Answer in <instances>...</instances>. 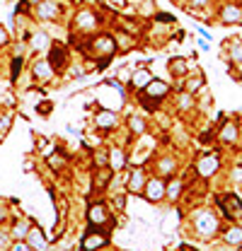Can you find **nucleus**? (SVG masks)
I'll return each mask as SVG.
<instances>
[{"label": "nucleus", "mask_w": 242, "mask_h": 251, "mask_svg": "<svg viewBox=\"0 0 242 251\" xmlns=\"http://www.w3.org/2000/svg\"><path fill=\"white\" fill-rule=\"evenodd\" d=\"M218 203H221V208L225 210V215H228V217H233V220H238V217H240L242 220V200L238 198V196H223Z\"/></svg>", "instance_id": "1"}, {"label": "nucleus", "mask_w": 242, "mask_h": 251, "mask_svg": "<svg viewBox=\"0 0 242 251\" xmlns=\"http://www.w3.org/2000/svg\"><path fill=\"white\" fill-rule=\"evenodd\" d=\"M92 46H95L97 56H112V54L117 51V41H114L109 34H102V36H97V39L92 41Z\"/></svg>", "instance_id": "2"}, {"label": "nucleus", "mask_w": 242, "mask_h": 251, "mask_svg": "<svg viewBox=\"0 0 242 251\" xmlns=\"http://www.w3.org/2000/svg\"><path fill=\"white\" fill-rule=\"evenodd\" d=\"M107 244V234L104 232H87L82 239V251H97Z\"/></svg>", "instance_id": "3"}, {"label": "nucleus", "mask_w": 242, "mask_h": 251, "mask_svg": "<svg viewBox=\"0 0 242 251\" xmlns=\"http://www.w3.org/2000/svg\"><path fill=\"white\" fill-rule=\"evenodd\" d=\"M49 49H51V51H49V63H51V68H54V70H60V68L65 65V58H68L65 46H60V44H51Z\"/></svg>", "instance_id": "4"}, {"label": "nucleus", "mask_w": 242, "mask_h": 251, "mask_svg": "<svg viewBox=\"0 0 242 251\" xmlns=\"http://www.w3.org/2000/svg\"><path fill=\"white\" fill-rule=\"evenodd\" d=\"M216 227H218V222H216V217H213L211 213H201V215L196 217V230H199L201 234H213Z\"/></svg>", "instance_id": "5"}, {"label": "nucleus", "mask_w": 242, "mask_h": 251, "mask_svg": "<svg viewBox=\"0 0 242 251\" xmlns=\"http://www.w3.org/2000/svg\"><path fill=\"white\" fill-rule=\"evenodd\" d=\"M87 217H90V222H92V225H107L109 215H107V208H104V203H95V205H90V210H87Z\"/></svg>", "instance_id": "6"}, {"label": "nucleus", "mask_w": 242, "mask_h": 251, "mask_svg": "<svg viewBox=\"0 0 242 251\" xmlns=\"http://www.w3.org/2000/svg\"><path fill=\"white\" fill-rule=\"evenodd\" d=\"M75 27L82 29V32H90V29L97 27V17H95L90 10H82V12H78V17H75Z\"/></svg>", "instance_id": "7"}, {"label": "nucleus", "mask_w": 242, "mask_h": 251, "mask_svg": "<svg viewBox=\"0 0 242 251\" xmlns=\"http://www.w3.org/2000/svg\"><path fill=\"white\" fill-rule=\"evenodd\" d=\"M167 85L162 82V80H150L148 85H145V90H143V94H148V97H153V99H162L165 94H167Z\"/></svg>", "instance_id": "8"}, {"label": "nucleus", "mask_w": 242, "mask_h": 251, "mask_svg": "<svg viewBox=\"0 0 242 251\" xmlns=\"http://www.w3.org/2000/svg\"><path fill=\"white\" fill-rule=\"evenodd\" d=\"M218 155H208V157H203L199 164H196V172L201 174V177H211L216 169H218Z\"/></svg>", "instance_id": "9"}, {"label": "nucleus", "mask_w": 242, "mask_h": 251, "mask_svg": "<svg viewBox=\"0 0 242 251\" xmlns=\"http://www.w3.org/2000/svg\"><path fill=\"white\" fill-rule=\"evenodd\" d=\"M37 15H39L41 19H54V17H59V2H54V0H41L39 7H37Z\"/></svg>", "instance_id": "10"}, {"label": "nucleus", "mask_w": 242, "mask_h": 251, "mask_svg": "<svg viewBox=\"0 0 242 251\" xmlns=\"http://www.w3.org/2000/svg\"><path fill=\"white\" fill-rule=\"evenodd\" d=\"M162 196H165V181L150 179V181H148V188H145V198H148V200H160Z\"/></svg>", "instance_id": "11"}, {"label": "nucleus", "mask_w": 242, "mask_h": 251, "mask_svg": "<svg viewBox=\"0 0 242 251\" xmlns=\"http://www.w3.org/2000/svg\"><path fill=\"white\" fill-rule=\"evenodd\" d=\"M27 239V244L32 247V249H39V251H44L49 244H46V239H44V234H41V230H29V234L24 237Z\"/></svg>", "instance_id": "12"}, {"label": "nucleus", "mask_w": 242, "mask_h": 251, "mask_svg": "<svg viewBox=\"0 0 242 251\" xmlns=\"http://www.w3.org/2000/svg\"><path fill=\"white\" fill-rule=\"evenodd\" d=\"M95 124L100 126V128H112V126H117V114L109 111V109H102V111H97Z\"/></svg>", "instance_id": "13"}, {"label": "nucleus", "mask_w": 242, "mask_h": 251, "mask_svg": "<svg viewBox=\"0 0 242 251\" xmlns=\"http://www.w3.org/2000/svg\"><path fill=\"white\" fill-rule=\"evenodd\" d=\"M150 80H153V77H150V72H148L145 68H138V70L133 72V77H131L133 87H138V90H145V85H148Z\"/></svg>", "instance_id": "14"}, {"label": "nucleus", "mask_w": 242, "mask_h": 251, "mask_svg": "<svg viewBox=\"0 0 242 251\" xmlns=\"http://www.w3.org/2000/svg\"><path fill=\"white\" fill-rule=\"evenodd\" d=\"M34 75H37L39 80H49V77L54 75L51 63H49V61H37V63H34Z\"/></svg>", "instance_id": "15"}, {"label": "nucleus", "mask_w": 242, "mask_h": 251, "mask_svg": "<svg viewBox=\"0 0 242 251\" xmlns=\"http://www.w3.org/2000/svg\"><path fill=\"white\" fill-rule=\"evenodd\" d=\"M32 46H34V49H49L51 41H49L46 32H37V34L32 36Z\"/></svg>", "instance_id": "16"}, {"label": "nucleus", "mask_w": 242, "mask_h": 251, "mask_svg": "<svg viewBox=\"0 0 242 251\" xmlns=\"http://www.w3.org/2000/svg\"><path fill=\"white\" fill-rule=\"evenodd\" d=\"M141 186H143V169L138 167V169H133V174H131V181H128V188L131 191H141Z\"/></svg>", "instance_id": "17"}, {"label": "nucleus", "mask_w": 242, "mask_h": 251, "mask_svg": "<svg viewBox=\"0 0 242 251\" xmlns=\"http://www.w3.org/2000/svg\"><path fill=\"white\" fill-rule=\"evenodd\" d=\"M242 17L240 7H233V5H228V7H223V19L225 22H238Z\"/></svg>", "instance_id": "18"}, {"label": "nucleus", "mask_w": 242, "mask_h": 251, "mask_svg": "<svg viewBox=\"0 0 242 251\" xmlns=\"http://www.w3.org/2000/svg\"><path fill=\"white\" fill-rule=\"evenodd\" d=\"M225 242H228V244H233V247L242 244V227H233V230H228Z\"/></svg>", "instance_id": "19"}, {"label": "nucleus", "mask_w": 242, "mask_h": 251, "mask_svg": "<svg viewBox=\"0 0 242 251\" xmlns=\"http://www.w3.org/2000/svg\"><path fill=\"white\" fill-rule=\"evenodd\" d=\"M109 164H112L114 172H119L121 167H123V152L121 150H112L109 152Z\"/></svg>", "instance_id": "20"}, {"label": "nucleus", "mask_w": 242, "mask_h": 251, "mask_svg": "<svg viewBox=\"0 0 242 251\" xmlns=\"http://www.w3.org/2000/svg\"><path fill=\"white\" fill-rule=\"evenodd\" d=\"M170 72L177 75V77L184 75V72H186V61H184V58H172V61H170Z\"/></svg>", "instance_id": "21"}, {"label": "nucleus", "mask_w": 242, "mask_h": 251, "mask_svg": "<svg viewBox=\"0 0 242 251\" xmlns=\"http://www.w3.org/2000/svg\"><path fill=\"white\" fill-rule=\"evenodd\" d=\"M235 138H238V128H235L233 124H228L225 128H223V140H225V143H233Z\"/></svg>", "instance_id": "22"}, {"label": "nucleus", "mask_w": 242, "mask_h": 251, "mask_svg": "<svg viewBox=\"0 0 242 251\" xmlns=\"http://www.w3.org/2000/svg\"><path fill=\"white\" fill-rule=\"evenodd\" d=\"M27 234H29V225H27V222H17V225H15V237L24 239Z\"/></svg>", "instance_id": "23"}, {"label": "nucleus", "mask_w": 242, "mask_h": 251, "mask_svg": "<svg viewBox=\"0 0 242 251\" xmlns=\"http://www.w3.org/2000/svg\"><path fill=\"white\" fill-rule=\"evenodd\" d=\"M180 191H182V184H180V181H172L170 186L165 188V193H167L170 198H177V193H180Z\"/></svg>", "instance_id": "24"}, {"label": "nucleus", "mask_w": 242, "mask_h": 251, "mask_svg": "<svg viewBox=\"0 0 242 251\" xmlns=\"http://www.w3.org/2000/svg\"><path fill=\"white\" fill-rule=\"evenodd\" d=\"M20 70H22V58H15L12 61V80L20 75Z\"/></svg>", "instance_id": "25"}, {"label": "nucleus", "mask_w": 242, "mask_h": 251, "mask_svg": "<svg viewBox=\"0 0 242 251\" xmlns=\"http://www.w3.org/2000/svg\"><path fill=\"white\" fill-rule=\"evenodd\" d=\"M131 128H133L136 133H143V128H145V126H143L141 119H136V116H133V119H131Z\"/></svg>", "instance_id": "26"}, {"label": "nucleus", "mask_w": 242, "mask_h": 251, "mask_svg": "<svg viewBox=\"0 0 242 251\" xmlns=\"http://www.w3.org/2000/svg\"><path fill=\"white\" fill-rule=\"evenodd\" d=\"M63 162H65V157H63V155H54V157L49 160V164H51V167H60Z\"/></svg>", "instance_id": "27"}, {"label": "nucleus", "mask_w": 242, "mask_h": 251, "mask_svg": "<svg viewBox=\"0 0 242 251\" xmlns=\"http://www.w3.org/2000/svg\"><path fill=\"white\" fill-rule=\"evenodd\" d=\"M107 5H112L114 10H121V7H126V0H107Z\"/></svg>", "instance_id": "28"}, {"label": "nucleus", "mask_w": 242, "mask_h": 251, "mask_svg": "<svg viewBox=\"0 0 242 251\" xmlns=\"http://www.w3.org/2000/svg\"><path fill=\"white\" fill-rule=\"evenodd\" d=\"M10 251H32V247H29V244H20V242H17Z\"/></svg>", "instance_id": "29"}, {"label": "nucleus", "mask_w": 242, "mask_h": 251, "mask_svg": "<svg viewBox=\"0 0 242 251\" xmlns=\"http://www.w3.org/2000/svg\"><path fill=\"white\" fill-rule=\"evenodd\" d=\"M201 85H203V80H201V77H199V80H191V82H189V90L194 92V90H199Z\"/></svg>", "instance_id": "30"}, {"label": "nucleus", "mask_w": 242, "mask_h": 251, "mask_svg": "<svg viewBox=\"0 0 242 251\" xmlns=\"http://www.w3.org/2000/svg\"><path fill=\"white\" fill-rule=\"evenodd\" d=\"M41 109V114H49L51 111V102H41V107H37V111Z\"/></svg>", "instance_id": "31"}, {"label": "nucleus", "mask_w": 242, "mask_h": 251, "mask_svg": "<svg viewBox=\"0 0 242 251\" xmlns=\"http://www.w3.org/2000/svg\"><path fill=\"white\" fill-rule=\"evenodd\" d=\"M153 12V2L150 0H143V15H150Z\"/></svg>", "instance_id": "32"}, {"label": "nucleus", "mask_w": 242, "mask_h": 251, "mask_svg": "<svg viewBox=\"0 0 242 251\" xmlns=\"http://www.w3.org/2000/svg\"><path fill=\"white\" fill-rule=\"evenodd\" d=\"M160 169H162V172H170V169H172V160H162Z\"/></svg>", "instance_id": "33"}, {"label": "nucleus", "mask_w": 242, "mask_h": 251, "mask_svg": "<svg viewBox=\"0 0 242 251\" xmlns=\"http://www.w3.org/2000/svg\"><path fill=\"white\" fill-rule=\"evenodd\" d=\"M233 58H235V61H242V46H235V49H233Z\"/></svg>", "instance_id": "34"}, {"label": "nucleus", "mask_w": 242, "mask_h": 251, "mask_svg": "<svg viewBox=\"0 0 242 251\" xmlns=\"http://www.w3.org/2000/svg\"><path fill=\"white\" fill-rule=\"evenodd\" d=\"M5 44H7V32L0 27V46H5Z\"/></svg>", "instance_id": "35"}, {"label": "nucleus", "mask_w": 242, "mask_h": 251, "mask_svg": "<svg viewBox=\"0 0 242 251\" xmlns=\"http://www.w3.org/2000/svg\"><path fill=\"white\" fill-rule=\"evenodd\" d=\"M158 19L160 22H175V17H170V15H158Z\"/></svg>", "instance_id": "36"}, {"label": "nucleus", "mask_w": 242, "mask_h": 251, "mask_svg": "<svg viewBox=\"0 0 242 251\" xmlns=\"http://www.w3.org/2000/svg\"><path fill=\"white\" fill-rule=\"evenodd\" d=\"M7 124H10V119H7V116H5V119H0V130H5Z\"/></svg>", "instance_id": "37"}, {"label": "nucleus", "mask_w": 242, "mask_h": 251, "mask_svg": "<svg viewBox=\"0 0 242 251\" xmlns=\"http://www.w3.org/2000/svg\"><path fill=\"white\" fill-rule=\"evenodd\" d=\"M182 251H196V249H191L189 244H184V247H182Z\"/></svg>", "instance_id": "38"}, {"label": "nucleus", "mask_w": 242, "mask_h": 251, "mask_svg": "<svg viewBox=\"0 0 242 251\" xmlns=\"http://www.w3.org/2000/svg\"><path fill=\"white\" fill-rule=\"evenodd\" d=\"M191 2H194V5H203L206 0H191Z\"/></svg>", "instance_id": "39"}, {"label": "nucleus", "mask_w": 242, "mask_h": 251, "mask_svg": "<svg viewBox=\"0 0 242 251\" xmlns=\"http://www.w3.org/2000/svg\"><path fill=\"white\" fill-rule=\"evenodd\" d=\"M27 2H29V5H37V2H41V0H27Z\"/></svg>", "instance_id": "40"}, {"label": "nucleus", "mask_w": 242, "mask_h": 251, "mask_svg": "<svg viewBox=\"0 0 242 251\" xmlns=\"http://www.w3.org/2000/svg\"><path fill=\"white\" fill-rule=\"evenodd\" d=\"M126 2H143V0H126Z\"/></svg>", "instance_id": "41"}, {"label": "nucleus", "mask_w": 242, "mask_h": 251, "mask_svg": "<svg viewBox=\"0 0 242 251\" xmlns=\"http://www.w3.org/2000/svg\"><path fill=\"white\" fill-rule=\"evenodd\" d=\"M0 220H2V210H0Z\"/></svg>", "instance_id": "42"}]
</instances>
